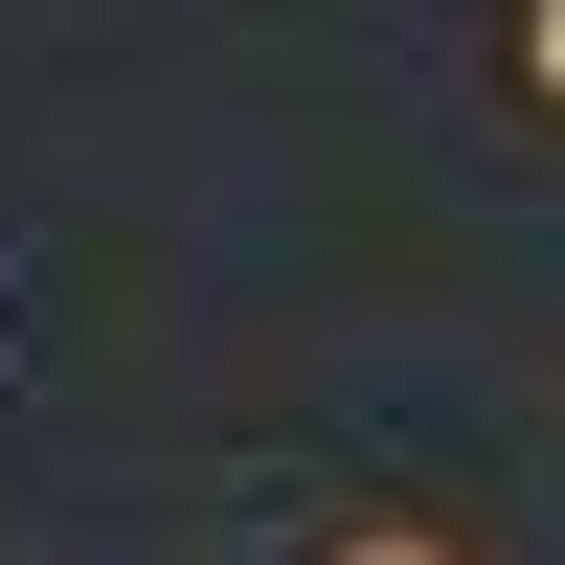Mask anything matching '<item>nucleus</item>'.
<instances>
[{
	"instance_id": "obj_2",
	"label": "nucleus",
	"mask_w": 565,
	"mask_h": 565,
	"mask_svg": "<svg viewBox=\"0 0 565 565\" xmlns=\"http://www.w3.org/2000/svg\"><path fill=\"white\" fill-rule=\"evenodd\" d=\"M362 565H430V543H362Z\"/></svg>"
},
{
	"instance_id": "obj_1",
	"label": "nucleus",
	"mask_w": 565,
	"mask_h": 565,
	"mask_svg": "<svg viewBox=\"0 0 565 565\" xmlns=\"http://www.w3.org/2000/svg\"><path fill=\"white\" fill-rule=\"evenodd\" d=\"M521 68H543V90H565V0H543V23H521Z\"/></svg>"
}]
</instances>
